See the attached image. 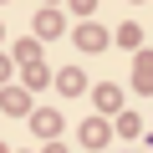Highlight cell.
I'll return each mask as SVG.
<instances>
[{
  "mask_svg": "<svg viewBox=\"0 0 153 153\" xmlns=\"http://www.w3.org/2000/svg\"><path fill=\"white\" fill-rule=\"evenodd\" d=\"M133 87L138 92H153V51H138L133 56Z\"/></svg>",
  "mask_w": 153,
  "mask_h": 153,
  "instance_id": "2",
  "label": "cell"
},
{
  "mask_svg": "<svg viewBox=\"0 0 153 153\" xmlns=\"http://www.w3.org/2000/svg\"><path fill=\"white\" fill-rule=\"evenodd\" d=\"M36 56H41V46H36V41H16V61L36 66Z\"/></svg>",
  "mask_w": 153,
  "mask_h": 153,
  "instance_id": "10",
  "label": "cell"
},
{
  "mask_svg": "<svg viewBox=\"0 0 153 153\" xmlns=\"http://www.w3.org/2000/svg\"><path fill=\"white\" fill-rule=\"evenodd\" d=\"M112 36H117V46H128V51H143V26H133V21H123V26H117Z\"/></svg>",
  "mask_w": 153,
  "mask_h": 153,
  "instance_id": "6",
  "label": "cell"
},
{
  "mask_svg": "<svg viewBox=\"0 0 153 153\" xmlns=\"http://www.w3.org/2000/svg\"><path fill=\"white\" fill-rule=\"evenodd\" d=\"M107 138H112V128H107V123H102V117H97V123H87V128H82V143H87V148H102V143H107Z\"/></svg>",
  "mask_w": 153,
  "mask_h": 153,
  "instance_id": "7",
  "label": "cell"
},
{
  "mask_svg": "<svg viewBox=\"0 0 153 153\" xmlns=\"http://www.w3.org/2000/svg\"><path fill=\"white\" fill-rule=\"evenodd\" d=\"M26 87H46V66H26Z\"/></svg>",
  "mask_w": 153,
  "mask_h": 153,
  "instance_id": "12",
  "label": "cell"
},
{
  "mask_svg": "<svg viewBox=\"0 0 153 153\" xmlns=\"http://www.w3.org/2000/svg\"><path fill=\"white\" fill-rule=\"evenodd\" d=\"M112 36H107V26H92V21H82V26H76V46H82V51H102Z\"/></svg>",
  "mask_w": 153,
  "mask_h": 153,
  "instance_id": "1",
  "label": "cell"
},
{
  "mask_svg": "<svg viewBox=\"0 0 153 153\" xmlns=\"http://www.w3.org/2000/svg\"><path fill=\"white\" fill-rule=\"evenodd\" d=\"M36 36H61V10H41L36 16Z\"/></svg>",
  "mask_w": 153,
  "mask_h": 153,
  "instance_id": "8",
  "label": "cell"
},
{
  "mask_svg": "<svg viewBox=\"0 0 153 153\" xmlns=\"http://www.w3.org/2000/svg\"><path fill=\"white\" fill-rule=\"evenodd\" d=\"M117 133H123V138H138V133H143V123H138L133 112H123V117H117Z\"/></svg>",
  "mask_w": 153,
  "mask_h": 153,
  "instance_id": "11",
  "label": "cell"
},
{
  "mask_svg": "<svg viewBox=\"0 0 153 153\" xmlns=\"http://www.w3.org/2000/svg\"><path fill=\"white\" fill-rule=\"evenodd\" d=\"M0 153H5V143H0Z\"/></svg>",
  "mask_w": 153,
  "mask_h": 153,
  "instance_id": "16",
  "label": "cell"
},
{
  "mask_svg": "<svg viewBox=\"0 0 153 153\" xmlns=\"http://www.w3.org/2000/svg\"><path fill=\"white\" fill-rule=\"evenodd\" d=\"M92 102H97V112H117L123 92H117V87H97V92H92Z\"/></svg>",
  "mask_w": 153,
  "mask_h": 153,
  "instance_id": "9",
  "label": "cell"
},
{
  "mask_svg": "<svg viewBox=\"0 0 153 153\" xmlns=\"http://www.w3.org/2000/svg\"><path fill=\"white\" fill-rule=\"evenodd\" d=\"M46 153H66V148H61V143H46Z\"/></svg>",
  "mask_w": 153,
  "mask_h": 153,
  "instance_id": "15",
  "label": "cell"
},
{
  "mask_svg": "<svg viewBox=\"0 0 153 153\" xmlns=\"http://www.w3.org/2000/svg\"><path fill=\"white\" fill-rule=\"evenodd\" d=\"M5 76H10V61H5V56H0V82H5Z\"/></svg>",
  "mask_w": 153,
  "mask_h": 153,
  "instance_id": "14",
  "label": "cell"
},
{
  "mask_svg": "<svg viewBox=\"0 0 153 153\" xmlns=\"http://www.w3.org/2000/svg\"><path fill=\"white\" fill-rule=\"evenodd\" d=\"M66 5H71L76 16H92V10H97V0H66Z\"/></svg>",
  "mask_w": 153,
  "mask_h": 153,
  "instance_id": "13",
  "label": "cell"
},
{
  "mask_svg": "<svg viewBox=\"0 0 153 153\" xmlns=\"http://www.w3.org/2000/svg\"><path fill=\"white\" fill-rule=\"evenodd\" d=\"M0 112H10V117L31 112V97H26V87H5V92H0Z\"/></svg>",
  "mask_w": 153,
  "mask_h": 153,
  "instance_id": "3",
  "label": "cell"
},
{
  "mask_svg": "<svg viewBox=\"0 0 153 153\" xmlns=\"http://www.w3.org/2000/svg\"><path fill=\"white\" fill-rule=\"evenodd\" d=\"M31 128H36L41 138H56V133H61V112H51V107H41V112H31Z\"/></svg>",
  "mask_w": 153,
  "mask_h": 153,
  "instance_id": "4",
  "label": "cell"
},
{
  "mask_svg": "<svg viewBox=\"0 0 153 153\" xmlns=\"http://www.w3.org/2000/svg\"><path fill=\"white\" fill-rule=\"evenodd\" d=\"M56 87H61V97H76V92H87V76L76 71V66H66V71L56 76Z\"/></svg>",
  "mask_w": 153,
  "mask_h": 153,
  "instance_id": "5",
  "label": "cell"
}]
</instances>
